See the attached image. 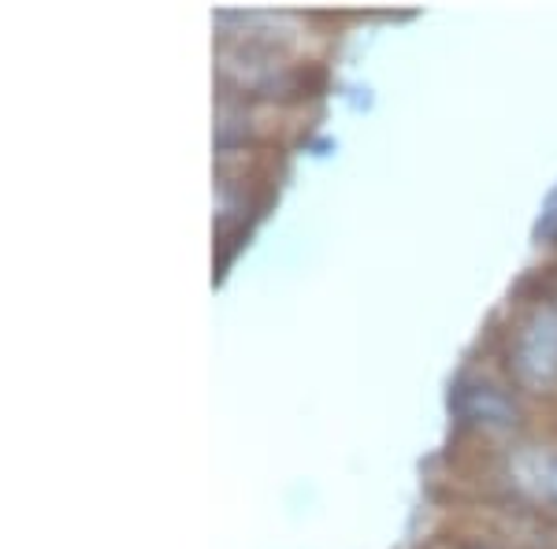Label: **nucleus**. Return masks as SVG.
<instances>
[]
</instances>
